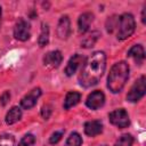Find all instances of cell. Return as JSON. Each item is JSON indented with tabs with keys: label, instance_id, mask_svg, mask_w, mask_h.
I'll return each instance as SVG.
<instances>
[{
	"label": "cell",
	"instance_id": "obj_1",
	"mask_svg": "<svg viewBox=\"0 0 146 146\" xmlns=\"http://www.w3.org/2000/svg\"><path fill=\"white\" fill-rule=\"evenodd\" d=\"M106 68V55L104 51H95L83 64L79 75V83L83 88H90L97 84Z\"/></svg>",
	"mask_w": 146,
	"mask_h": 146
},
{
	"label": "cell",
	"instance_id": "obj_2",
	"mask_svg": "<svg viewBox=\"0 0 146 146\" xmlns=\"http://www.w3.org/2000/svg\"><path fill=\"white\" fill-rule=\"evenodd\" d=\"M129 65L124 60H120L112 66L107 76V88L111 92L117 94L123 89L129 79Z\"/></svg>",
	"mask_w": 146,
	"mask_h": 146
},
{
	"label": "cell",
	"instance_id": "obj_3",
	"mask_svg": "<svg viewBox=\"0 0 146 146\" xmlns=\"http://www.w3.org/2000/svg\"><path fill=\"white\" fill-rule=\"evenodd\" d=\"M136 30V22L130 13H124L117 17L116 38L117 40H125L133 34Z\"/></svg>",
	"mask_w": 146,
	"mask_h": 146
},
{
	"label": "cell",
	"instance_id": "obj_4",
	"mask_svg": "<svg viewBox=\"0 0 146 146\" xmlns=\"http://www.w3.org/2000/svg\"><path fill=\"white\" fill-rule=\"evenodd\" d=\"M145 91H146V78L145 75H141L132 84L130 91L127 95V100L130 103H136L144 97Z\"/></svg>",
	"mask_w": 146,
	"mask_h": 146
},
{
	"label": "cell",
	"instance_id": "obj_5",
	"mask_svg": "<svg viewBox=\"0 0 146 146\" xmlns=\"http://www.w3.org/2000/svg\"><path fill=\"white\" fill-rule=\"evenodd\" d=\"M108 120L112 124H114L115 127H117L120 129H124V128L129 127V124H130V119H129L128 112L124 108H117V110H114L113 112H111L108 114Z\"/></svg>",
	"mask_w": 146,
	"mask_h": 146
},
{
	"label": "cell",
	"instance_id": "obj_6",
	"mask_svg": "<svg viewBox=\"0 0 146 146\" xmlns=\"http://www.w3.org/2000/svg\"><path fill=\"white\" fill-rule=\"evenodd\" d=\"M14 36L19 41H26L31 36L30 23L24 18H19L14 26Z\"/></svg>",
	"mask_w": 146,
	"mask_h": 146
},
{
	"label": "cell",
	"instance_id": "obj_7",
	"mask_svg": "<svg viewBox=\"0 0 146 146\" xmlns=\"http://www.w3.org/2000/svg\"><path fill=\"white\" fill-rule=\"evenodd\" d=\"M104 104H105V95H104V92L102 90L92 91L87 97V100H86L87 107L90 108V110H94V111L100 108Z\"/></svg>",
	"mask_w": 146,
	"mask_h": 146
},
{
	"label": "cell",
	"instance_id": "obj_8",
	"mask_svg": "<svg viewBox=\"0 0 146 146\" xmlns=\"http://www.w3.org/2000/svg\"><path fill=\"white\" fill-rule=\"evenodd\" d=\"M84 59L86 58H84L83 55H80V54L73 55L70 58V60H68V63H67V65L65 67V74L67 76H72L78 71V68H80L81 66H83Z\"/></svg>",
	"mask_w": 146,
	"mask_h": 146
},
{
	"label": "cell",
	"instance_id": "obj_9",
	"mask_svg": "<svg viewBox=\"0 0 146 146\" xmlns=\"http://www.w3.org/2000/svg\"><path fill=\"white\" fill-rule=\"evenodd\" d=\"M41 89L40 88H34V89H32L29 94H26L23 98H22V100H21V106L23 107V108H25V110H30V108H32L35 104H36V102H38V99H39V97L41 96Z\"/></svg>",
	"mask_w": 146,
	"mask_h": 146
},
{
	"label": "cell",
	"instance_id": "obj_10",
	"mask_svg": "<svg viewBox=\"0 0 146 146\" xmlns=\"http://www.w3.org/2000/svg\"><path fill=\"white\" fill-rule=\"evenodd\" d=\"M63 60L62 52L59 50H51L43 56V64L50 68H57Z\"/></svg>",
	"mask_w": 146,
	"mask_h": 146
},
{
	"label": "cell",
	"instance_id": "obj_11",
	"mask_svg": "<svg viewBox=\"0 0 146 146\" xmlns=\"http://www.w3.org/2000/svg\"><path fill=\"white\" fill-rule=\"evenodd\" d=\"M71 34V22L67 15H64L59 18L57 24V36L62 40H66Z\"/></svg>",
	"mask_w": 146,
	"mask_h": 146
},
{
	"label": "cell",
	"instance_id": "obj_12",
	"mask_svg": "<svg viewBox=\"0 0 146 146\" xmlns=\"http://www.w3.org/2000/svg\"><path fill=\"white\" fill-rule=\"evenodd\" d=\"M103 131V122L100 120H92L84 123V133L89 137H95Z\"/></svg>",
	"mask_w": 146,
	"mask_h": 146
},
{
	"label": "cell",
	"instance_id": "obj_13",
	"mask_svg": "<svg viewBox=\"0 0 146 146\" xmlns=\"http://www.w3.org/2000/svg\"><path fill=\"white\" fill-rule=\"evenodd\" d=\"M127 56L130 57V58H132L136 64L141 65L144 63V60H145V50H144V47L141 44H135V46H132L129 49Z\"/></svg>",
	"mask_w": 146,
	"mask_h": 146
},
{
	"label": "cell",
	"instance_id": "obj_14",
	"mask_svg": "<svg viewBox=\"0 0 146 146\" xmlns=\"http://www.w3.org/2000/svg\"><path fill=\"white\" fill-rule=\"evenodd\" d=\"M94 21V14L92 13H83L80 15L79 19H78V26H79V32L80 33H86L89 27H90V24L92 23Z\"/></svg>",
	"mask_w": 146,
	"mask_h": 146
},
{
	"label": "cell",
	"instance_id": "obj_15",
	"mask_svg": "<svg viewBox=\"0 0 146 146\" xmlns=\"http://www.w3.org/2000/svg\"><path fill=\"white\" fill-rule=\"evenodd\" d=\"M81 100V94L78 91H70L67 92L65 100H64V110H70L71 107L75 106L76 104H79V102Z\"/></svg>",
	"mask_w": 146,
	"mask_h": 146
},
{
	"label": "cell",
	"instance_id": "obj_16",
	"mask_svg": "<svg viewBox=\"0 0 146 146\" xmlns=\"http://www.w3.org/2000/svg\"><path fill=\"white\" fill-rule=\"evenodd\" d=\"M22 117V110L18 106H14L11 107L7 114H6V123L7 124H14L16 122H18Z\"/></svg>",
	"mask_w": 146,
	"mask_h": 146
},
{
	"label": "cell",
	"instance_id": "obj_17",
	"mask_svg": "<svg viewBox=\"0 0 146 146\" xmlns=\"http://www.w3.org/2000/svg\"><path fill=\"white\" fill-rule=\"evenodd\" d=\"M100 36V33L98 31H92L91 33H89L81 42V47L83 48H90V47H94L95 43L97 42V40L99 39Z\"/></svg>",
	"mask_w": 146,
	"mask_h": 146
},
{
	"label": "cell",
	"instance_id": "obj_18",
	"mask_svg": "<svg viewBox=\"0 0 146 146\" xmlns=\"http://www.w3.org/2000/svg\"><path fill=\"white\" fill-rule=\"evenodd\" d=\"M48 42H49V26H48V24L42 23V25H41V33H40L38 43H39L40 47H44V46L48 44Z\"/></svg>",
	"mask_w": 146,
	"mask_h": 146
},
{
	"label": "cell",
	"instance_id": "obj_19",
	"mask_svg": "<svg viewBox=\"0 0 146 146\" xmlns=\"http://www.w3.org/2000/svg\"><path fill=\"white\" fill-rule=\"evenodd\" d=\"M81 144H82L81 136L78 132H72L66 139L65 146H81Z\"/></svg>",
	"mask_w": 146,
	"mask_h": 146
},
{
	"label": "cell",
	"instance_id": "obj_20",
	"mask_svg": "<svg viewBox=\"0 0 146 146\" xmlns=\"http://www.w3.org/2000/svg\"><path fill=\"white\" fill-rule=\"evenodd\" d=\"M133 144V137L130 133L122 135L114 144V146H132Z\"/></svg>",
	"mask_w": 146,
	"mask_h": 146
},
{
	"label": "cell",
	"instance_id": "obj_21",
	"mask_svg": "<svg viewBox=\"0 0 146 146\" xmlns=\"http://www.w3.org/2000/svg\"><path fill=\"white\" fill-rule=\"evenodd\" d=\"M0 146H15V137L9 133L0 136Z\"/></svg>",
	"mask_w": 146,
	"mask_h": 146
},
{
	"label": "cell",
	"instance_id": "obj_22",
	"mask_svg": "<svg viewBox=\"0 0 146 146\" xmlns=\"http://www.w3.org/2000/svg\"><path fill=\"white\" fill-rule=\"evenodd\" d=\"M35 144V137L32 133H26L21 141L18 143V146H34Z\"/></svg>",
	"mask_w": 146,
	"mask_h": 146
},
{
	"label": "cell",
	"instance_id": "obj_23",
	"mask_svg": "<svg viewBox=\"0 0 146 146\" xmlns=\"http://www.w3.org/2000/svg\"><path fill=\"white\" fill-rule=\"evenodd\" d=\"M116 25H117V16L108 17V19L106 21V30H107V32L113 33L116 30Z\"/></svg>",
	"mask_w": 146,
	"mask_h": 146
},
{
	"label": "cell",
	"instance_id": "obj_24",
	"mask_svg": "<svg viewBox=\"0 0 146 146\" xmlns=\"http://www.w3.org/2000/svg\"><path fill=\"white\" fill-rule=\"evenodd\" d=\"M63 135H64V130H59V131H55L51 136H50V138H49V143L50 144H57L60 139H62V137H63Z\"/></svg>",
	"mask_w": 146,
	"mask_h": 146
},
{
	"label": "cell",
	"instance_id": "obj_25",
	"mask_svg": "<svg viewBox=\"0 0 146 146\" xmlns=\"http://www.w3.org/2000/svg\"><path fill=\"white\" fill-rule=\"evenodd\" d=\"M51 114V106L50 105H43L41 108V115L44 120H48Z\"/></svg>",
	"mask_w": 146,
	"mask_h": 146
},
{
	"label": "cell",
	"instance_id": "obj_26",
	"mask_svg": "<svg viewBox=\"0 0 146 146\" xmlns=\"http://www.w3.org/2000/svg\"><path fill=\"white\" fill-rule=\"evenodd\" d=\"M9 99H10V92L8 90L3 91L2 95L0 96V105L1 106H6L8 104V102H9Z\"/></svg>",
	"mask_w": 146,
	"mask_h": 146
},
{
	"label": "cell",
	"instance_id": "obj_27",
	"mask_svg": "<svg viewBox=\"0 0 146 146\" xmlns=\"http://www.w3.org/2000/svg\"><path fill=\"white\" fill-rule=\"evenodd\" d=\"M145 9H146V8H144V9H143V13H141V22H143L144 24H145V22H146V19H145Z\"/></svg>",
	"mask_w": 146,
	"mask_h": 146
},
{
	"label": "cell",
	"instance_id": "obj_28",
	"mask_svg": "<svg viewBox=\"0 0 146 146\" xmlns=\"http://www.w3.org/2000/svg\"><path fill=\"white\" fill-rule=\"evenodd\" d=\"M1 18H2V8L0 6V24H1Z\"/></svg>",
	"mask_w": 146,
	"mask_h": 146
},
{
	"label": "cell",
	"instance_id": "obj_29",
	"mask_svg": "<svg viewBox=\"0 0 146 146\" xmlns=\"http://www.w3.org/2000/svg\"><path fill=\"white\" fill-rule=\"evenodd\" d=\"M100 146H106V145H100Z\"/></svg>",
	"mask_w": 146,
	"mask_h": 146
}]
</instances>
